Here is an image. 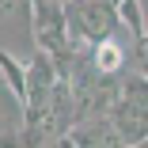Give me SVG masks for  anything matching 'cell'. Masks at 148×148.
<instances>
[{"label":"cell","mask_w":148,"mask_h":148,"mask_svg":"<svg viewBox=\"0 0 148 148\" xmlns=\"http://www.w3.org/2000/svg\"><path fill=\"white\" fill-rule=\"evenodd\" d=\"M122 99L137 103V106H148V72H133L122 80Z\"/></svg>","instance_id":"52a82bcc"},{"label":"cell","mask_w":148,"mask_h":148,"mask_svg":"<svg viewBox=\"0 0 148 148\" xmlns=\"http://www.w3.org/2000/svg\"><path fill=\"white\" fill-rule=\"evenodd\" d=\"M61 80L65 76H61V69H57L53 53L38 46L34 57L27 61V103H23V122L27 125L42 122V114H46V106H49V99H53V91H57Z\"/></svg>","instance_id":"7a4b0ae2"},{"label":"cell","mask_w":148,"mask_h":148,"mask_svg":"<svg viewBox=\"0 0 148 148\" xmlns=\"http://www.w3.org/2000/svg\"><path fill=\"white\" fill-rule=\"evenodd\" d=\"M65 15H69V34L76 46L106 42L122 23L118 4H106V0H65Z\"/></svg>","instance_id":"6da1fadb"},{"label":"cell","mask_w":148,"mask_h":148,"mask_svg":"<svg viewBox=\"0 0 148 148\" xmlns=\"http://www.w3.org/2000/svg\"><path fill=\"white\" fill-rule=\"evenodd\" d=\"M91 49H95V65H99L106 76H118V72H122V61H125L122 46H114V42L106 38V42H95Z\"/></svg>","instance_id":"5b68a950"},{"label":"cell","mask_w":148,"mask_h":148,"mask_svg":"<svg viewBox=\"0 0 148 148\" xmlns=\"http://www.w3.org/2000/svg\"><path fill=\"white\" fill-rule=\"evenodd\" d=\"M118 15H122V23L129 27V34L140 38L148 27H144V12H140V0H118Z\"/></svg>","instance_id":"8992f818"},{"label":"cell","mask_w":148,"mask_h":148,"mask_svg":"<svg viewBox=\"0 0 148 148\" xmlns=\"http://www.w3.org/2000/svg\"><path fill=\"white\" fill-rule=\"evenodd\" d=\"M0 80H4V87L12 91V99L23 106L27 103V65H19L4 46H0Z\"/></svg>","instance_id":"277c9868"},{"label":"cell","mask_w":148,"mask_h":148,"mask_svg":"<svg viewBox=\"0 0 148 148\" xmlns=\"http://www.w3.org/2000/svg\"><path fill=\"white\" fill-rule=\"evenodd\" d=\"M110 125L122 144H144L148 140V106H137L129 99H118L110 106Z\"/></svg>","instance_id":"3957f363"},{"label":"cell","mask_w":148,"mask_h":148,"mask_svg":"<svg viewBox=\"0 0 148 148\" xmlns=\"http://www.w3.org/2000/svg\"><path fill=\"white\" fill-rule=\"evenodd\" d=\"M137 57H140V69L148 72V31H144V34L137 38Z\"/></svg>","instance_id":"ba28073f"}]
</instances>
